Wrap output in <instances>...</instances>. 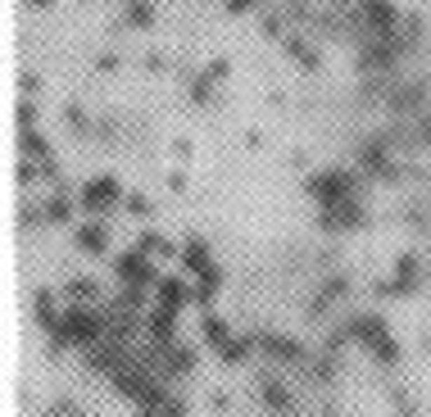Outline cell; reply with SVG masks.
Segmentation results:
<instances>
[{"instance_id": "12", "label": "cell", "mask_w": 431, "mask_h": 417, "mask_svg": "<svg viewBox=\"0 0 431 417\" xmlns=\"http://www.w3.org/2000/svg\"><path fill=\"white\" fill-rule=\"evenodd\" d=\"M32 313H36V322H41V331L46 336H50L55 331V327H60V313H55V290H36V295H32Z\"/></svg>"}, {"instance_id": "32", "label": "cell", "mask_w": 431, "mask_h": 417, "mask_svg": "<svg viewBox=\"0 0 431 417\" xmlns=\"http://www.w3.org/2000/svg\"><path fill=\"white\" fill-rule=\"evenodd\" d=\"M64 118H69V128H73V132H86V114L78 109V104H69V109H64Z\"/></svg>"}, {"instance_id": "4", "label": "cell", "mask_w": 431, "mask_h": 417, "mask_svg": "<svg viewBox=\"0 0 431 417\" xmlns=\"http://www.w3.org/2000/svg\"><path fill=\"white\" fill-rule=\"evenodd\" d=\"M118 281L123 286H159V273L150 268L146 249H128V254H118Z\"/></svg>"}, {"instance_id": "16", "label": "cell", "mask_w": 431, "mask_h": 417, "mask_svg": "<svg viewBox=\"0 0 431 417\" xmlns=\"http://www.w3.org/2000/svg\"><path fill=\"white\" fill-rule=\"evenodd\" d=\"M114 385H118V395H128V399H146V395L155 390L141 372H114Z\"/></svg>"}, {"instance_id": "8", "label": "cell", "mask_w": 431, "mask_h": 417, "mask_svg": "<svg viewBox=\"0 0 431 417\" xmlns=\"http://www.w3.org/2000/svg\"><path fill=\"white\" fill-rule=\"evenodd\" d=\"M259 345H264V354L282 358V363H304V345H300V341H291V336H273V331H264V336H259Z\"/></svg>"}, {"instance_id": "22", "label": "cell", "mask_w": 431, "mask_h": 417, "mask_svg": "<svg viewBox=\"0 0 431 417\" xmlns=\"http://www.w3.org/2000/svg\"><path fill=\"white\" fill-rule=\"evenodd\" d=\"M128 23L132 27H150V23H155V5H150V0H132V5H128Z\"/></svg>"}, {"instance_id": "28", "label": "cell", "mask_w": 431, "mask_h": 417, "mask_svg": "<svg viewBox=\"0 0 431 417\" xmlns=\"http://www.w3.org/2000/svg\"><path fill=\"white\" fill-rule=\"evenodd\" d=\"M32 123H36V104H32V100H23V104H18V128L32 132Z\"/></svg>"}, {"instance_id": "2", "label": "cell", "mask_w": 431, "mask_h": 417, "mask_svg": "<svg viewBox=\"0 0 431 417\" xmlns=\"http://www.w3.org/2000/svg\"><path fill=\"white\" fill-rule=\"evenodd\" d=\"M304 191H309V196L318 200L322 209H331V205H341V200H350L354 191H359V182H354L350 172H336V168H327V172H313V177L304 182Z\"/></svg>"}, {"instance_id": "18", "label": "cell", "mask_w": 431, "mask_h": 417, "mask_svg": "<svg viewBox=\"0 0 431 417\" xmlns=\"http://www.w3.org/2000/svg\"><path fill=\"white\" fill-rule=\"evenodd\" d=\"M264 404L273 413H286V409H291V390H286L282 381H264Z\"/></svg>"}, {"instance_id": "38", "label": "cell", "mask_w": 431, "mask_h": 417, "mask_svg": "<svg viewBox=\"0 0 431 417\" xmlns=\"http://www.w3.org/2000/svg\"><path fill=\"white\" fill-rule=\"evenodd\" d=\"M18 182H36V163H32V159L18 163Z\"/></svg>"}, {"instance_id": "10", "label": "cell", "mask_w": 431, "mask_h": 417, "mask_svg": "<svg viewBox=\"0 0 431 417\" xmlns=\"http://www.w3.org/2000/svg\"><path fill=\"white\" fill-rule=\"evenodd\" d=\"M155 295H159V304H164V308H182L186 299H196V290H186V281H182V277H159Z\"/></svg>"}, {"instance_id": "27", "label": "cell", "mask_w": 431, "mask_h": 417, "mask_svg": "<svg viewBox=\"0 0 431 417\" xmlns=\"http://www.w3.org/2000/svg\"><path fill=\"white\" fill-rule=\"evenodd\" d=\"M345 290H350V277H331V281H327V286H322V290H318V295H322V299H331V304H336V299L345 295Z\"/></svg>"}, {"instance_id": "35", "label": "cell", "mask_w": 431, "mask_h": 417, "mask_svg": "<svg viewBox=\"0 0 431 417\" xmlns=\"http://www.w3.org/2000/svg\"><path fill=\"white\" fill-rule=\"evenodd\" d=\"M50 417H82V409H73V399H60L50 409Z\"/></svg>"}, {"instance_id": "36", "label": "cell", "mask_w": 431, "mask_h": 417, "mask_svg": "<svg viewBox=\"0 0 431 417\" xmlns=\"http://www.w3.org/2000/svg\"><path fill=\"white\" fill-rule=\"evenodd\" d=\"M205 77H209V82H223V77H227V60H214L205 69Z\"/></svg>"}, {"instance_id": "14", "label": "cell", "mask_w": 431, "mask_h": 417, "mask_svg": "<svg viewBox=\"0 0 431 417\" xmlns=\"http://www.w3.org/2000/svg\"><path fill=\"white\" fill-rule=\"evenodd\" d=\"M363 14H368L372 32H381V36L395 27V5H390V0H363Z\"/></svg>"}, {"instance_id": "20", "label": "cell", "mask_w": 431, "mask_h": 417, "mask_svg": "<svg viewBox=\"0 0 431 417\" xmlns=\"http://www.w3.org/2000/svg\"><path fill=\"white\" fill-rule=\"evenodd\" d=\"M286 55H291V60H300V69H318V50H309L300 36H286Z\"/></svg>"}, {"instance_id": "5", "label": "cell", "mask_w": 431, "mask_h": 417, "mask_svg": "<svg viewBox=\"0 0 431 417\" xmlns=\"http://www.w3.org/2000/svg\"><path fill=\"white\" fill-rule=\"evenodd\" d=\"M114 200H118V182L114 177H91L82 186V209L86 213H100L104 205H114Z\"/></svg>"}, {"instance_id": "9", "label": "cell", "mask_w": 431, "mask_h": 417, "mask_svg": "<svg viewBox=\"0 0 431 417\" xmlns=\"http://www.w3.org/2000/svg\"><path fill=\"white\" fill-rule=\"evenodd\" d=\"M172 336H177V308H155V317H150V341H155L159 349L172 345Z\"/></svg>"}, {"instance_id": "3", "label": "cell", "mask_w": 431, "mask_h": 417, "mask_svg": "<svg viewBox=\"0 0 431 417\" xmlns=\"http://www.w3.org/2000/svg\"><path fill=\"white\" fill-rule=\"evenodd\" d=\"M418 286H423V268H418V254H399L395 277H390V281H377V295H381V299H409Z\"/></svg>"}, {"instance_id": "7", "label": "cell", "mask_w": 431, "mask_h": 417, "mask_svg": "<svg viewBox=\"0 0 431 417\" xmlns=\"http://www.w3.org/2000/svg\"><path fill=\"white\" fill-rule=\"evenodd\" d=\"M322 227L327 231H350V227H363V209L354 200H341V205L322 209Z\"/></svg>"}, {"instance_id": "24", "label": "cell", "mask_w": 431, "mask_h": 417, "mask_svg": "<svg viewBox=\"0 0 431 417\" xmlns=\"http://www.w3.org/2000/svg\"><path fill=\"white\" fill-rule=\"evenodd\" d=\"M23 154L27 159H50V145H46V137H36V132H23Z\"/></svg>"}, {"instance_id": "13", "label": "cell", "mask_w": 431, "mask_h": 417, "mask_svg": "<svg viewBox=\"0 0 431 417\" xmlns=\"http://www.w3.org/2000/svg\"><path fill=\"white\" fill-rule=\"evenodd\" d=\"M78 249L82 254H104V249H109V231H104L100 222H82L78 227Z\"/></svg>"}, {"instance_id": "40", "label": "cell", "mask_w": 431, "mask_h": 417, "mask_svg": "<svg viewBox=\"0 0 431 417\" xmlns=\"http://www.w3.org/2000/svg\"><path fill=\"white\" fill-rule=\"evenodd\" d=\"M95 69H100V73H114V69H118V60H114V55H104V60H95Z\"/></svg>"}, {"instance_id": "43", "label": "cell", "mask_w": 431, "mask_h": 417, "mask_svg": "<svg viewBox=\"0 0 431 417\" xmlns=\"http://www.w3.org/2000/svg\"><path fill=\"white\" fill-rule=\"evenodd\" d=\"M27 5H32V9H46V5H50V0H27Z\"/></svg>"}, {"instance_id": "21", "label": "cell", "mask_w": 431, "mask_h": 417, "mask_svg": "<svg viewBox=\"0 0 431 417\" xmlns=\"http://www.w3.org/2000/svg\"><path fill=\"white\" fill-rule=\"evenodd\" d=\"M254 345H259V336H254V341H250V336H245V341H232L227 349H218V358H223V363H245Z\"/></svg>"}, {"instance_id": "1", "label": "cell", "mask_w": 431, "mask_h": 417, "mask_svg": "<svg viewBox=\"0 0 431 417\" xmlns=\"http://www.w3.org/2000/svg\"><path fill=\"white\" fill-rule=\"evenodd\" d=\"M104 336H109V322H104V313H95V308H69V313L60 317V327L50 331V349H64V345H100Z\"/></svg>"}, {"instance_id": "41", "label": "cell", "mask_w": 431, "mask_h": 417, "mask_svg": "<svg viewBox=\"0 0 431 417\" xmlns=\"http://www.w3.org/2000/svg\"><path fill=\"white\" fill-rule=\"evenodd\" d=\"M36 86H41V77H36V73H23V91H27V95H32V91H36Z\"/></svg>"}, {"instance_id": "30", "label": "cell", "mask_w": 431, "mask_h": 417, "mask_svg": "<svg viewBox=\"0 0 431 417\" xmlns=\"http://www.w3.org/2000/svg\"><path fill=\"white\" fill-rule=\"evenodd\" d=\"M209 91H214V82H209V77L200 73L196 82H191V100H209Z\"/></svg>"}, {"instance_id": "37", "label": "cell", "mask_w": 431, "mask_h": 417, "mask_svg": "<svg viewBox=\"0 0 431 417\" xmlns=\"http://www.w3.org/2000/svg\"><path fill=\"white\" fill-rule=\"evenodd\" d=\"M282 27H286V23H282V14H268V18H264V32H268V36H277Z\"/></svg>"}, {"instance_id": "6", "label": "cell", "mask_w": 431, "mask_h": 417, "mask_svg": "<svg viewBox=\"0 0 431 417\" xmlns=\"http://www.w3.org/2000/svg\"><path fill=\"white\" fill-rule=\"evenodd\" d=\"M345 327H350V336H354V341H359V345H368V349H377V345L390 336V331H386V322H381V317H372V313L350 317Z\"/></svg>"}, {"instance_id": "11", "label": "cell", "mask_w": 431, "mask_h": 417, "mask_svg": "<svg viewBox=\"0 0 431 417\" xmlns=\"http://www.w3.org/2000/svg\"><path fill=\"white\" fill-rule=\"evenodd\" d=\"M182 264L191 268V273H209V268H214V259H209V240H200V236H191L186 245H182Z\"/></svg>"}, {"instance_id": "26", "label": "cell", "mask_w": 431, "mask_h": 417, "mask_svg": "<svg viewBox=\"0 0 431 417\" xmlns=\"http://www.w3.org/2000/svg\"><path fill=\"white\" fill-rule=\"evenodd\" d=\"M372 358H377V363H386V367H395V363H399V345L386 336V341H381L377 349H372Z\"/></svg>"}, {"instance_id": "25", "label": "cell", "mask_w": 431, "mask_h": 417, "mask_svg": "<svg viewBox=\"0 0 431 417\" xmlns=\"http://www.w3.org/2000/svg\"><path fill=\"white\" fill-rule=\"evenodd\" d=\"M69 218H73V205L64 196H55L50 205H46V222H69Z\"/></svg>"}, {"instance_id": "42", "label": "cell", "mask_w": 431, "mask_h": 417, "mask_svg": "<svg viewBox=\"0 0 431 417\" xmlns=\"http://www.w3.org/2000/svg\"><path fill=\"white\" fill-rule=\"evenodd\" d=\"M137 417H164V413H159V404H141V413Z\"/></svg>"}, {"instance_id": "34", "label": "cell", "mask_w": 431, "mask_h": 417, "mask_svg": "<svg viewBox=\"0 0 431 417\" xmlns=\"http://www.w3.org/2000/svg\"><path fill=\"white\" fill-rule=\"evenodd\" d=\"M41 218H46V209H23V213H18L23 227H41Z\"/></svg>"}, {"instance_id": "39", "label": "cell", "mask_w": 431, "mask_h": 417, "mask_svg": "<svg viewBox=\"0 0 431 417\" xmlns=\"http://www.w3.org/2000/svg\"><path fill=\"white\" fill-rule=\"evenodd\" d=\"M227 9H232V14H245V9H254V0H227Z\"/></svg>"}, {"instance_id": "33", "label": "cell", "mask_w": 431, "mask_h": 417, "mask_svg": "<svg viewBox=\"0 0 431 417\" xmlns=\"http://www.w3.org/2000/svg\"><path fill=\"white\" fill-rule=\"evenodd\" d=\"M159 413H164V417H186V404H182V399H172V395H168V399L159 404Z\"/></svg>"}, {"instance_id": "17", "label": "cell", "mask_w": 431, "mask_h": 417, "mask_svg": "<svg viewBox=\"0 0 431 417\" xmlns=\"http://www.w3.org/2000/svg\"><path fill=\"white\" fill-rule=\"evenodd\" d=\"M137 249H146V254H164V259H177V254H182L168 236H155V231H146V236L137 240Z\"/></svg>"}, {"instance_id": "19", "label": "cell", "mask_w": 431, "mask_h": 417, "mask_svg": "<svg viewBox=\"0 0 431 417\" xmlns=\"http://www.w3.org/2000/svg\"><path fill=\"white\" fill-rule=\"evenodd\" d=\"M191 367H196V354L182 345H168V376H186Z\"/></svg>"}, {"instance_id": "29", "label": "cell", "mask_w": 431, "mask_h": 417, "mask_svg": "<svg viewBox=\"0 0 431 417\" xmlns=\"http://www.w3.org/2000/svg\"><path fill=\"white\" fill-rule=\"evenodd\" d=\"M123 205H128V213H137V218H150V200L146 196H128Z\"/></svg>"}, {"instance_id": "15", "label": "cell", "mask_w": 431, "mask_h": 417, "mask_svg": "<svg viewBox=\"0 0 431 417\" xmlns=\"http://www.w3.org/2000/svg\"><path fill=\"white\" fill-rule=\"evenodd\" d=\"M200 331H205V345H209V349H227V345H232L227 322H223V317H214L209 308H205V317H200Z\"/></svg>"}, {"instance_id": "31", "label": "cell", "mask_w": 431, "mask_h": 417, "mask_svg": "<svg viewBox=\"0 0 431 417\" xmlns=\"http://www.w3.org/2000/svg\"><path fill=\"white\" fill-rule=\"evenodd\" d=\"M309 372L318 376V381H331V376H336V363H331V358H318V363H313Z\"/></svg>"}, {"instance_id": "23", "label": "cell", "mask_w": 431, "mask_h": 417, "mask_svg": "<svg viewBox=\"0 0 431 417\" xmlns=\"http://www.w3.org/2000/svg\"><path fill=\"white\" fill-rule=\"evenodd\" d=\"M69 295L78 299V304H91V299L100 295V286H95L91 277H78V281H69Z\"/></svg>"}]
</instances>
